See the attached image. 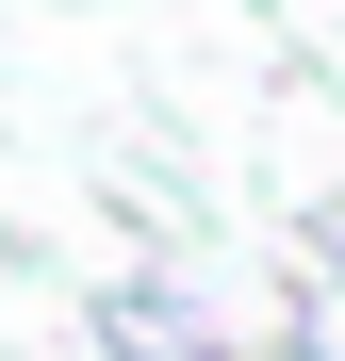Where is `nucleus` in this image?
Masks as SVG:
<instances>
[{
  "label": "nucleus",
  "instance_id": "f03ea898",
  "mask_svg": "<svg viewBox=\"0 0 345 361\" xmlns=\"http://www.w3.org/2000/svg\"><path fill=\"white\" fill-rule=\"evenodd\" d=\"M279 361H345V279H296V312H279Z\"/></svg>",
  "mask_w": 345,
  "mask_h": 361
},
{
  "label": "nucleus",
  "instance_id": "f257e3e1",
  "mask_svg": "<svg viewBox=\"0 0 345 361\" xmlns=\"http://www.w3.org/2000/svg\"><path fill=\"white\" fill-rule=\"evenodd\" d=\"M99 345H115V361H247L181 279H99Z\"/></svg>",
  "mask_w": 345,
  "mask_h": 361
}]
</instances>
